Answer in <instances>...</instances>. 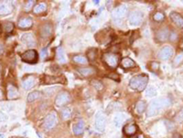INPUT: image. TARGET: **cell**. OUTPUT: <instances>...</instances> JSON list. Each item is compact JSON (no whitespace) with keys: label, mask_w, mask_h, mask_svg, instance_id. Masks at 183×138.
I'll use <instances>...</instances> for the list:
<instances>
[{"label":"cell","mask_w":183,"mask_h":138,"mask_svg":"<svg viewBox=\"0 0 183 138\" xmlns=\"http://www.w3.org/2000/svg\"><path fill=\"white\" fill-rule=\"evenodd\" d=\"M169 100L165 98H157L153 100L147 109V116H154L159 114L161 110L169 105Z\"/></svg>","instance_id":"cell-1"},{"label":"cell","mask_w":183,"mask_h":138,"mask_svg":"<svg viewBox=\"0 0 183 138\" xmlns=\"http://www.w3.org/2000/svg\"><path fill=\"white\" fill-rule=\"evenodd\" d=\"M148 82V77L146 74H140L137 75L130 80L129 86L130 88L137 91V92H142L143 90L146 89L147 85Z\"/></svg>","instance_id":"cell-2"},{"label":"cell","mask_w":183,"mask_h":138,"mask_svg":"<svg viewBox=\"0 0 183 138\" xmlns=\"http://www.w3.org/2000/svg\"><path fill=\"white\" fill-rule=\"evenodd\" d=\"M102 59H103V61L110 69H113V70L117 68L119 64V56L114 52L104 53Z\"/></svg>","instance_id":"cell-3"},{"label":"cell","mask_w":183,"mask_h":138,"mask_svg":"<svg viewBox=\"0 0 183 138\" xmlns=\"http://www.w3.org/2000/svg\"><path fill=\"white\" fill-rule=\"evenodd\" d=\"M21 59L24 62L33 64L36 63L39 59V54L35 49H29L21 54Z\"/></svg>","instance_id":"cell-4"},{"label":"cell","mask_w":183,"mask_h":138,"mask_svg":"<svg viewBox=\"0 0 183 138\" xmlns=\"http://www.w3.org/2000/svg\"><path fill=\"white\" fill-rule=\"evenodd\" d=\"M128 21L132 26H138L143 21V13L138 10L130 12L128 16Z\"/></svg>","instance_id":"cell-5"},{"label":"cell","mask_w":183,"mask_h":138,"mask_svg":"<svg viewBox=\"0 0 183 138\" xmlns=\"http://www.w3.org/2000/svg\"><path fill=\"white\" fill-rule=\"evenodd\" d=\"M71 101V95L67 92H61L55 99V104L57 106H62L65 105Z\"/></svg>","instance_id":"cell-6"},{"label":"cell","mask_w":183,"mask_h":138,"mask_svg":"<svg viewBox=\"0 0 183 138\" xmlns=\"http://www.w3.org/2000/svg\"><path fill=\"white\" fill-rule=\"evenodd\" d=\"M57 124V116L55 114H48L43 122V127L45 130H51Z\"/></svg>","instance_id":"cell-7"},{"label":"cell","mask_w":183,"mask_h":138,"mask_svg":"<svg viewBox=\"0 0 183 138\" xmlns=\"http://www.w3.org/2000/svg\"><path fill=\"white\" fill-rule=\"evenodd\" d=\"M173 53H174V49L169 46H166V47H163L159 50V54H157V57L162 60H166V59H170L172 57Z\"/></svg>","instance_id":"cell-8"},{"label":"cell","mask_w":183,"mask_h":138,"mask_svg":"<svg viewBox=\"0 0 183 138\" xmlns=\"http://www.w3.org/2000/svg\"><path fill=\"white\" fill-rule=\"evenodd\" d=\"M52 31H53L52 25L51 23H45L40 28V37L43 39H47L48 38L51 37Z\"/></svg>","instance_id":"cell-9"},{"label":"cell","mask_w":183,"mask_h":138,"mask_svg":"<svg viewBox=\"0 0 183 138\" xmlns=\"http://www.w3.org/2000/svg\"><path fill=\"white\" fill-rule=\"evenodd\" d=\"M127 14V6L126 5H120L115 7L113 11L114 19H123Z\"/></svg>","instance_id":"cell-10"},{"label":"cell","mask_w":183,"mask_h":138,"mask_svg":"<svg viewBox=\"0 0 183 138\" xmlns=\"http://www.w3.org/2000/svg\"><path fill=\"white\" fill-rule=\"evenodd\" d=\"M106 125V119L103 114H97L95 117V127L98 131L103 132Z\"/></svg>","instance_id":"cell-11"},{"label":"cell","mask_w":183,"mask_h":138,"mask_svg":"<svg viewBox=\"0 0 183 138\" xmlns=\"http://www.w3.org/2000/svg\"><path fill=\"white\" fill-rule=\"evenodd\" d=\"M22 42L28 47H33V46H36V44H37V40H36L35 37L30 33L24 34V35L22 36Z\"/></svg>","instance_id":"cell-12"},{"label":"cell","mask_w":183,"mask_h":138,"mask_svg":"<svg viewBox=\"0 0 183 138\" xmlns=\"http://www.w3.org/2000/svg\"><path fill=\"white\" fill-rule=\"evenodd\" d=\"M169 18L171 19V21L175 24L178 28L179 29H183V16L177 13V12H171L169 15Z\"/></svg>","instance_id":"cell-13"},{"label":"cell","mask_w":183,"mask_h":138,"mask_svg":"<svg viewBox=\"0 0 183 138\" xmlns=\"http://www.w3.org/2000/svg\"><path fill=\"white\" fill-rule=\"evenodd\" d=\"M137 129L138 128L136 124H127L124 126L123 132L126 135L130 137V136H133L136 134V133L137 132Z\"/></svg>","instance_id":"cell-14"},{"label":"cell","mask_w":183,"mask_h":138,"mask_svg":"<svg viewBox=\"0 0 183 138\" xmlns=\"http://www.w3.org/2000/svg\"><path fill=\"white\" fill-rule=\"evenodd\" d=\"M65 79L63 76H44L45 83H65Z\"/></svg>","instance_id":"cell-15"},{"label":"cell","mask_w":183,"mask_h":138,"mask_svg":"<svg viewBox=\"0 0 183 138\" xmlns=\"http://www.w3.org/2000/svg\"><path fill=\"white\" fill-rule=\"evenodd\" d=\"M156 38H157V40L160 41V42L166 41V40H167V39L169 38V29H168V28H163V29H159V31L157 32Z\"/></svg>","instance_id":"cell-16"},{"label":"cell","mask_w":183,"mask_h":138,"mask_svg":"<svg viewBox=\"0 0 183 138\" xmlns=\"http://www.w3.org/2000/svg\"><path fill=\"white\" fill-rule=\"evenodd\" d=\"M78 72L81 75H82V76L88 77L90 75L95 74L97 72L95 70V68H94V67H86V68H79L78 69Z\"/></svg>","instance_id":"cell-17"},{"label":"cell","mask_w":183,"mask_h":138,"mask_svg":"<svg viewBox=\"0 0 183 138\" xmlns=\"http://www.w3.org/2000/svg\"><path fill=\"white\" fill-rule=\"evenodd\" d=\"M120 64L124 69H132V68H135L137 66V64H136V62L134 61V60H133L132 59H130V58H128V57L122 59Z\"/></svg>","instance_id":"cell-18"},{"label":"cell","mask_w":183,"mask_h":138,"mask_svg":"<svg viewBox=\"0 0 183 138\" xmlns=\"http://www.w3.org/2000/svg\"><path fill=\"white\" fill-rule=\"evenodd\" d=\"M33 25V21L29 18H23L19 21V28L20 29H29Z\"/></svg>","instance_id":"cell-19"},{"label":"cell","mask_w":183,"mask_h":138,"mask_svg":"<svg viewBox=\"0 0 183 138\" xmlns=\"http://www.w3.org/2000/svg\"><path fill=\"white\" fill-rule=\"evenodd\" d=\"M35 78L34 77H28V78L22 82V86L25 90H29L35 85Z\"/></svg>","instance_id":"cell-20"},{"label":"cell","mask_w":183,"mask_h":138,"mask_svg":"<svg viewBox=\"0 0 183 138\" xmlns=\"http://www.w3.org/2000/svg\"><path fill=\"white\" fill-rule=\"evenodd\" d=\"M84 123L80 121L79 123L75 124L73 125V128H72V131H73V134L75 135H80L84 133Z\"/></svg>","instance_id":"cell-21"},{"label":"cell","mask_w":183,"mask_h":138,"mask_svg":"<svg viewBox=\"0 0 183 138\" xmlns=\"http://www.w3.org/2000/svg\"><path fill=\"white\" fill-rule=\"evenodd\" d=\"M12 12V7L7 3H0V15H7Z\"/></svg>","instance_id":"cell-22"},{"label":"cell","mask_w":183,"mask_h":138,"mask_svg":"<svg viewBox=\"0 0 183 138\" xmlns=\"http://www.w3.org/2000/svg\"><path fill=\"white\" fill-rule=\"evenodd\" d=\"M56 57H57V59L59 60L61 63H65L66 62V56H65L64 50L62 49V48L60 47V48L57 49Z\"/></svg>","instance_id":"cell-23"},{"label":"cell","mask_w":183,"mask_h":138,"mask_svg":"<svg viewBox=\"0 0 183 138\" xmlns=\"http://www.w3.org/2000/svg\"><path fill=\"white\" fill-rule=\"evenodd\" d=\"M98 53V49L95 48H92L87 51V59H89L90 61H94Z\"/></svg>","instance_id":"cell-24"},{"label":"cell","mask_w":183,"mask_h":138,"mask_svg":"<svg viewBox=\"0 0 183 138\" xmlns=\"http://www.w3.org/2000/svg\"><path fill=\"white\" fill-rule=\"evenodd\" d=\"M72 59H73L74 62L77 63V64H80V65H85L88 62L87 58L84 57V56H81V55H76V56H74Z\"/></svg>","instance_id":"cell-25"},{"label":"cell","mask_w":183,"mask_h":138,"mask_svg":"<svg viewBox=\"0 0 183 138\" xmlns=\"http://www.w3.org/2000/svg\"><path fill=\"white\" fill-rule=\"evenodd\" d=\"M61 116L63 120H68L71 116V110L69 107H65L61 112Z\"/></svg>","instance_id":"cell-26"},{"label":"cell","mask_w":183,"mask_h":138,"mask_svg":"<svg viewBox=\"0 0 183 138\" xmlns=\"http://www.w3.org/2000/svg\"><path fill=\"white\" fill-rule=\"evenodd\" d=\"M41 96V93L38 91H34V92H30L29 95H28V102H34L38 99H39Z\"/></svg>","instance_id":"cell-27"},{"label":"cell","mask_w":183,"mask_h":138,"mask_svg":"<svg viewBox=\"0 0 183 138\" xmlns=\"http://www.w3.org/2000/svg\"><path fill=\"white\" fill-rule=\"evenodd\" d=\"M146 108H147V104H146L145 101H139L137 103L136 109H137V114H143L145 112V110H146Z\"/></svg>","instance_id":"cell-28"},{"label":"cell","mask_w":183,"mask_h":138,"mask_svg":"<svg viewBox=\"0 0 183 138\" xmlns=\"http://www.w3.org/2000/svg\"><path fill=\"white\" fill-rule=\"evenodd\" d=\"M46 8H47V6L44 3H39L34 7L33 11H34V13H36V14H41V13L46 11Z\"/></svg>","instance_id":"cell-29"},{"label":"cell","mask_w":183,"mask_h":138,"mask_svg":"<svg viewBox=\"0 0 183 138\" xmlns=\"http://www.w3.org/2000/svg\"><path fill=\"white\" fill-rule=\"evenodd\" d=\"M124 121V116L123 114H116L114 116V124L116 126V127H119L122 123Z\"/></svg>","instance_id":"cell-30"},{"label":"cell","mask_w":183,"mask_h":138,"mask_svg":"<svg viewBox=\"0 0 183 138\" xmlns=\"http://www.w3.org/2000/svg\"><path fill=\"white\" fill-rule=\"evenodd\" d=\"M13 29H14V24L12 22L7 21V22L4 23V25H3V30H5L6 33L12 32Z\"/></svg>","instance_id":"cell-31"},{"label":"cell","mask_w":183,"mask_h":138,"mask_svg":"<svg viewBox=\"0 0 183 138\" xmlns=\"http://www.w3.org/2000/svg\"><path fill=\"white\" fill-rule=\"evenodd\" d=\"M165 19V15L162 13V12H159L157 11L156 12L154 15H153V19L157 22H160V21H163Z\"/></svg>","instance_id":"cell-32"},{"label":"cell","mask_w":183,"mask_h":138,"mask_svg":"<svg viewBox=\"0 0 183 138\" xmlns=\"http://www.w3.org/2000/svg\"><path fill=\"white\" fill-rule=\"evenodd\" d=\"M146 95L147 97H154L157 95V90L155 89V87L153 86H150V87H148L147 90L146 91Z\"/></svg>","instance_id":"cell-33"},{"label":"cell","mask_w":183,"mask_h":138,"mask_svg":"<svg viewBox=\"0 0 183 138\" xmlns=\"http://www.w3.org/2000/svg\"><path fill=\"white\" fill-rule=\"evenodd\" d=\"M19 95L18 93V91H16V89L15 87H11L8 89V97L9 98H16Z\"/></svg>","instance_id":"cell-34"},{"label":"cell","mask_w":183,"mask_h":138,"mask_svg":"<svg viewBox=\"0 0 183 138\" xmlns=\"http://www.w3.org/2000/svg\"><path fill=\"white\" fill-rule=\"evenodd\" d=\"M149 67H150L149 69H150V70H151L152 72H156L159 71V62H157V61H152V62L150 63V65H149Z\"/></svg>","instance_id":"cell-35"},{"label":"cell","mask_w":183,"mask_h":138,"mask_svg":"<svg viewBox=\"0 0 183 138\" xmlns=\"http://www.w3.org/2000/svg\"><path fill=\"white\" fill-rule=\"evenodd\" d=\"M183 60V52L182 53H179L176 58H175V59H174V65H179L181 61Z\"/></svg>","instance_id":"cell-36"},{"label":"cell","mask_w":183,"mask_h":138,"mask_svg":"<svg viewBox=\"0 0 183 138\" xmlns=\"http://www.w3.org/2000/svg\"><path fill=\"white\" fill-rule=\"evenodd\" d=\"M92 84L94 85V87L96 89V90H102L103 89V84L100 82H98V81H93L92 82Z\"/></svg>","instance_id":"cell-37"},{"label":"cell","mask_w":183,"mask_h":138,"mask_svg":"<svg viewBox=\"0 0 183 138\" xmlns=\"http://www.w3.org/2000/svg\"><path fill=\"white\" fill-rule=\"evenodd\" d=\"M35 2H36V1H32V0H30V1H28V2L26 3V6H25V10H26L27 12L29 11V10L31 9V8H32L33 5L35 4Z\"/></svg>","instance_id":"cell-38"},{"label":"cell","mask_w":183,"mask_h":138,"mask_svg":"<svg viewBox=\"0 0 183 138\" xmlns=\"http://www.w3.org/2000/svg\"><path fill=\"white\" fill-rule=\"evenodd\" d=\"M108 78H110L115 82H119L120 81V78H119V75L117 73H110L109 75H107Z\"/></svg>","instance_id":"cell-39"},{"label":"cell","mask_w":183,"mask_h":138,"mask_svg":"<svg viewBox=\"0 0 183 138\" xmlns=\"http://www.w3.org/2000/svg\"><path fill=\"white\" fill-rule=\"evenodd\" d=\"M177 121H179V122H183V109L179 112V114L177 115Z\"/></svg>","instance_id":"cell-40"},{"label":"cell","mask_w":183,"mask_h":138,"mask_svg":"<svg viewBox=\"0 0 183 138\" xmlns=\"http://www.w3.org/2000/svg\"><path fill=\"white\" fill-rule=\"evenodd\" d=\"M47 55H48V50H47L46 49H44L41 50V52H40V57H41V59H45V58L47 57Z\"/></svg>","instance_id":"cell-41"},{"label":"cell","mask_w":183,"mask_h":138,"mask_svg":"<svg viewBox=\"0 0 183 138\" xmlns=\"http://www.w3.org/2000/svg\"><path fill=\"white\" fill-rule=\"evenodd\" d=\"M177 37H178V36H177V34H176L175 32H174V31H172L171 34H170V37H169V38H170V40H171V41H175L176 39H177Z\"/></svg>","instance_id":"cell-42"},{"label":"cell","mask_w":183,"mask_h":138,"mask_svg":"<svg viewBox=\"0 0 183 138\" xmlns=\"http://www.w3.org/2000/svg\"><path fill=\"white\" fill-rule=\"evenodd\" d=\"M173 138H182V136L179 134H174Z\"/></svg>","instance_id":"cell-43"},{"label":"cell","mask_w":183,"mask_h":138,"mask_svg":"<svg viewBox=\"0 0 183 138\" xmlns=\"http://www.w3.org/2000/svg\"><path fill=\"white\" fill-rule=\"evenodd\" d=\"M2 32H3V26L0 24V35L2 34Z\"/></svg>","instance_id":"cell-44"},{"label":"cell","mask_w":183,"mask_h":138,"mask_svg":"<svg viewBox=\"0 0 183 138\" xmlns=\"http://www.w3.org/2000/svg\"><path fill=\"white\" fill-rule=\"evenodd\" d=\"M129 138H137V136H134V135H133V136H130Z\"/></svg>","instance_id":"cell-45"},{"label":"cell","mask_w":183,"mask_h":138,"mask_svg":"<svg viewBox=\"0 0 183 138\" xmlns=\"http://www.w3.org/2000/svg\"><path fill=\"white\" fill-rule=\"evenodd\" d=\"M0 71H1V65H0Z\"/></svg>","instance_id":"cell-46"},{"label":"cell","mask_w":183,"mask_h":138,"mask_svg":"<svg viewBox=\"0 0 183 138\" xmlns=\"http://www.w3.org/2000/svg\"><path fill=\"white\" fill-rule=\"evenodd\" d=\"M12 138H15V137H12Z\"/></svg>","instance_id":"cell-47"}]
</instances>
